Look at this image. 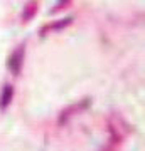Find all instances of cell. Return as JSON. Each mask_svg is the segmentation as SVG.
I'll use <instances>...</instances> for the list:
<instances>
[{"label": "cell", "instance_id": "obj_1", "mask_svg": "<svg viewBox=\"0 0 145 151\" xmlns=\"http://www.w3.org/2000/svg\"><path fill=\"white\" fill-rule=\"evenodd\" d=\"M24 52H26V47H24V44L19 45V49L14 50V54L10 55V60H9V67L14 74H19L22 69V62H24Z\"/></svg>", "mask_w": 145, "mask_h": 151}, {"label": "cell", "instance_id": "obj_2", "mask_svg": "<svg viewBox=\"0 0 145 151\" xmlns=\"http://www.w3.org/2000/svg\"><path fill=\"white\" fill-rule=\"evenodd\" d=\"M12 97H14V87L10 84H5L2 89V96H0V109L9 108V104L12 103Z\"/></svg>", "mask_w": 145, "mask_h": 151}, {"label": "cell", "instance_id": "obj_3", "mask_svg": "<svg viewBox=\"0 0 145 151\" xmlns=\"http://www.w3.org/2000/svg\"><path fill=\"white\" fill-rule=\"evenodd\" d=\"M36 12H37V2H36V0H31V2L26 5L24 14H22V20L27 22L29 19H32V17L36 15Z\"/></svg>", "mask_w": 145, "mask_h": 151}, {"label": "cell", "instance_id": "obj_4", "mask_svg": "<svg viewBox=\"0 0 145 151\" xmlns=\"http://www.w3.org/2000/svg\"><path fill=\"white\" fill-rule=\"evenodd\" d=\"M71 22H73V19H71V17H66V20H63V22H54V24H51V25H47V27H44V29H42V34L47 32V30H51V29H56V30L64 29L68 24H71Z\"/></svg>", "mask_w": 145, "mask_h": 151}, {"label": "cell", "instance_id": "obj_5", "mask_svg": "<svg viewBox=\"0 0 145 151\" xmlns=\"http://www.w3.org/2000/svg\"><path fill=\"white\" fill-rule=\"evenodd\" d=\"M69 4V0H58V9H63Z\"/></svg>", "mask_w": 145, "mask_h": 151}]
</instances>
